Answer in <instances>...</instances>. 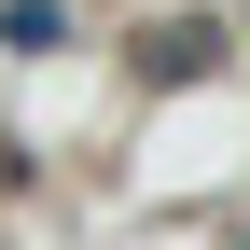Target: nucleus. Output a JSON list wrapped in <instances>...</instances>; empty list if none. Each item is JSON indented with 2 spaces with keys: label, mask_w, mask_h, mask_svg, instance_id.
Instances as JSON below:
<instances>
[{
  "label": "nucleus",
  "mask_w": 250,
  "mask_h": 250,
  "mask_svg": "<svg viewBox=\"0 0 250 250\" xmlns=\"http://www.w3.org/2000/svg\"><path fill=\"white\" fill-rule=\"evenodd\" d=\"M0 42H14V56H42V42H70V0H0Z\"/></svg>",
  "instance_id": "1"
}]
</instances>
